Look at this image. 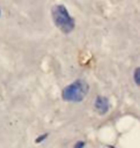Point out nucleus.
I'll return each instance as SVG.
<instances>
[{
  "label": "nucleus",
  "instance_id": "2",
  "mask_svg": "<svg viewBox=\"0 0 140 148\" xmlns=\"http://www.w3.org/2000/svg\"><path fill=\"white\" fill-rule=\"evenodd\" d=\"M89 86L85 80L79 79L66 86L61 91V98L65 102H82L87 95Z\"/></svg>",
  "mask_w": 140,
  "mask_h": 148
},
{
  "label": "nucleus",
  "instance_id": "6",
  "mask_svg": "<svg viewBox=\"0 0 140 148\" xmlns=\"http://www.w3.org/2000/svg\"><path fill=\"white\" fill-rule=\"evenodd\" d=\"M85 145V141H82V140H79V141H77L76 144L74 145L73 148H84Z\"/></svg>",
  "mask_w": 140,
  "mask_h": 148
},
{
  "label": "nucleus",
  "instance_id": "8",
  "mask_svg": "<svg viewBox=\"0 0 140 148\" xmlns=\"http://www.w3.org/2000/svg\"><path fill=\"white\" fill-rule=\"evenodd\" d=\"M0 14H1V11H0Z\"/></svg>",
  "mask_w": 140,
  "mask_h": 148
},
{
  "label": "nucleus",
  "instance_id": "7",
  "mask_svg": "<svg viewBox=\"0 0 140 148\" xmlns=\"http://www.w3.org/2000/svg\"><path fill=\"white\" fill-rule=\"evenodd\" d=\"M109 148H115V147H114V146H112V145H109Z\"/></svg>",
  "mask_w": 140,
  "mask_h": 148
},
{
  "label": "nucleus",
  "instance_id": "1",
  "mask_svg": "<svg viewBox=\"0 0 140 148\" xmlns=\"http://www.w3.org/2000/svg\"><path fill=\"white\" fill-rule=\"evenodd\" d=\"M52 18L55 25L64 34L71 33L75 28V20L70 16L64 5L58 4L52 7L51 10Z\"/></svg>",
  "mask_w": 140,
  "mask_h": 148
},
{
  "label": "nucleus",
  "instance_id": "5",
  "mask_svg": "<svg viewBox=\"0 0 140 148\" xmlns=\"http://www.w3.org/2000/svg\"><path fill=\"white\" fill-rule=\"evenodd\" d=\"M48 137V134H43V135H41L40 136V137H38L37 138H36V143H42L43 140H46V138Z\"/></svg>",
  "mask_w": 140,
  "mask_h": 148
},
{
  "label": "nucleus",
  "instance_id": "4",
  "mask_svg": "<svg viewBox=\"0 0 140 148\" xmlns=\"http://www.w3.org/2000/svg\"><path fill=\"white\" fill-rule=\"evenodd\" d=\"M133 80H135L136 86H139L140 84V69L136 67L135 72H133Z\"/></svg>",
  "mask_w": 140,
  "mask_h": 148
},
{
  "label": "nucleus",
  "instance_id": "3",
  "mask_svg": "<svg viewBox=\"0 0 140 148\" xmlns=\"http://www.w3.org/2000/svg\"><path fill=\"white\" fill-rule=\"evenodd\" d=\"M94 108L96 112L101 115L106 114L109 110V101L105 96H97L94 102Z\"/></svg>",
  "mask_w": 140,
  "mask_h": 148
}]
</instances>
